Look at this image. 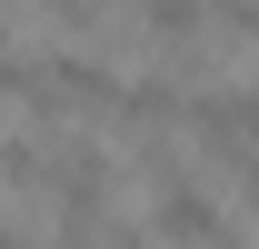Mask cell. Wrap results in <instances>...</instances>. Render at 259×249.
<instances>
[{
	"label": "cell",
	"instance_id": "obj_1",
	"mask_svg": "<svg viewBox=\"0 0 259 249\" xmlns=\"http://www.w3.org/2000/svg\"><path fill=\"white\" fill-rule=\"evenodd\" d=\"M150 239H160V249H239V229H229V210L199 180L160 170V180H150Z\"/></svg>",
	"mask_w": 259,
	"mask_h": 249
},
{
	"label": "cell",
	"instance_id": "obj_2",
	"mask_svg": "<svg viewBox=\"0 0 259 249\" xmlns=\"http://www.w3.org/2000/svg\"><path fill=\"white\" fill-rule=\"evenodd\" d=\"M190 150L239 170L259 150V80H220V90H190Z\"/></svg>",
	"mask_w": 259,
	"mask_h": 249
},
{
	"label": "cell",
	"instance_id": "obj_3",
	"mask_svg": "<svg viewBox=\"0 0 259 249\" xmlns=\"http://www.w3.org/2000/svg\"><path fill=\"white\" fill-rule=\"evenodd\" d=\"M229 180H239V210H259V150L239 159V170H229Z\"/></svg>",
	"mask_w": 259,
	"mask_h": 249
},
{
	"label": "cell",
	"instance_id": "obj_4",
	"mask_svg": "<svg viewBox=\"0 0 259 249\" xmlns=\"http://www.w3.org/2000/svg\"><path fill=\"white\" fill-rule=\"evenodd\" d=\"M110 249H160V239H150V229H130V219H120V229H110Z\"/></svg>",
	"mask_w": 259,
	"mask_h": 249
}]
</instances>
